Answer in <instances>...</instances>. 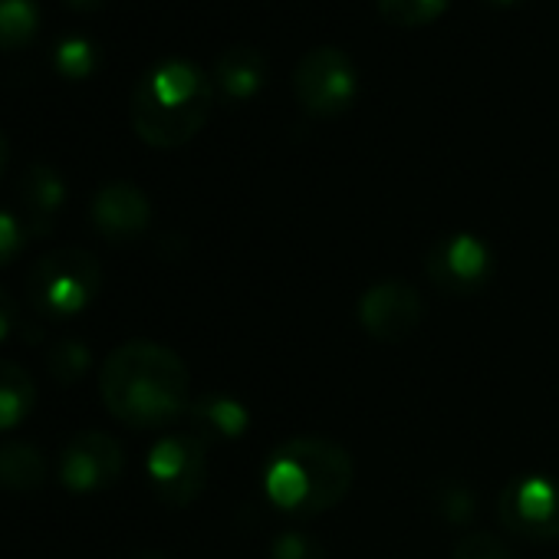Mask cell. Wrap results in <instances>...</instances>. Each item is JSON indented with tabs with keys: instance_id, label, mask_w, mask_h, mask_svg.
Returning <instances> with one entry per match:
<instances>
[{
	"instance_id": "cell-7",
	"label": "cell",
	"mask_w": 559,
	"mask_h": 559,
	"mask_svg": "<svg viewBox=\"0 0 559 559\" xmlns=\"http://www.w3.org/2000/svg\"><path fill=\"white\" fill-rule=\"evenodd\" d=\"M425 273L441 294L474 297L493 276V253L474 234H444L425 253Z\"/></svg>"
},
{
	"instance_id": "cell-9",
	"label": "cell",
	"mask_w": 559,
	"mask_h": 559,
	"mask_svg": "<svg viewBox=\"0 0 559 559\" xmlns=\"http://www.w3.org/2000/svg\"><path fill=\"white\" fill-rule=\"evenodd\" d=\"M126 471L122 444L109 431H80L60 451V484L73 493H96L112 487Z\"/></svg>"
},
{
	"instance_id": "cell-8",
	"label": "cell",
	"mask_w": 559,
	"mask_h": 559,
	"mask_svg": "<svg viewBox=\"0 0 559 559\" xmlns=\"http://www.w3.org/2000/svg\"><path fill=\"white\" fill-rule=\"evenodd\" d=\"M500 523L526 539H559V484L546 474L513 477L497 500Z\"/></svg>"
},
{
	"instance_id": "cell-13",
	"label": "cell",
	"mask_w": 559,
	"mask_h": 559,
	"mask_svg": "<svg viewBox=\"0 0 559 559\" xmlns=\"http://www.w3.org/2000/svg\"><path fill=\"white\" fill-rule=\"evenodd\" d=\"M266 57L250 47V44H230L227 50H221V57L214 60V90L230 99V103H247L253 99L263 86H266Z\"/></svg>"
},
{
	"instance_id": "cell-26",
	"label": "cell",
	"mask_w": 559,
	"mask_h": 559,
	"mask_svg": "<svg viewBox=\"0 0 559 559\" xmlns=\"http://www.w3.org/2000/svg\"><path fill=\"white\" fill-rule=\"evenodd\" d=\"M67 8H73V11H80V14H93V11H99L106 0H63Z\"/></svg>"
},
{
	"instance_id": "cell-6",
	"label": "cell",
	"mask_w": 559,
	"mask_h": 559,
	"mask_svg": "<svg viewBox=\"0 0 559 559\" xmlns=\"http://www.w3.org/2000/svg\"><path fill=\"white\" fill-rule=\"evenodd\" d=\"M145 474L162 503L188 507L207 487V444L191 431L168 435L148 451Z\"/></svg>"
},
{
	"instance_id": "cell-5",
	"label": "cell",
	"mask_w": 559,
	"mask_h": 559,
	"mask_svg": "<svg viewBox=\"0 0 559 559\" xmlns=\"http://www.w3.org/2000/svg\"><path fill=\"white\" fill-rule=\"evenodd\" d=\"M294 96L317 119L343 116L359 96V73L353 57L330 44L307 50L294 70Z\"/></svg>"
},
{
	"instance_id": "cell-19",
	"label": "cell",
	"mask_w": 559,
	"mask_h": 559,
	"mask_svg": "<svg viewBox=\"0 0 559 559\" xmlns=\"http://www.w3.org/2000/svg\"><path fill=\"white\" fill-rule=\"evenodd\" d=\"M99 47L90 40V37H63L57 47H53V67L63 80H90L96 70H99Z\"/></svg>"
},
{
	"instance_id": "cell-1",
	"label": "cell",
	"mask_w": 559,
	"mask_h": 559,
	"mask_svg": "<svg viewBox=\"0 0 559 559\" xmlns=\"http://www.w3.org/2000/svg\"><path fill=\"white\" fill-rule=\"evenodd\" d=\"M99 392L116 421L148 431L165 428L188 412L191 376L175 349L152 340H132L106 356Z\"/></svg>"
},
{
	"instance_id": "cell-25",
	"label": "cell",
	"mask_w": 559,
	"mask_h": 559,
	"mask_svg": "<svg viewBox=\"0 0 559 559\" xmlns=\"http://www.w3.org/2000/svg\"><path fill=\"white\" fill-rule=\"evenodd\" d=\"M14 326H17V307H14L11 294L0 287V343L11 340Z\"/></svg>"
},
{
	"instance_id": "cell-2",
	"label": "cell",
	"mask_w": 559,
	"mask_h": 559,
	"mask_svg": "<svg viewBox=\"0 0 559 559\" xmlns=\"http://www.w3.org/2000/svg\"><path fill=\"white\" fill-rule=\"evenodd\" d=\"M214 80L191 60L171 57L142 73L132 90L129 116L135 135L152 148H181L207 122Z\"/></svg>"
},
{
	"instance_id": "cell-3",
	"label": "cell",
	"mask_w": 559,
	"mask_h": 559,
	"mask_svg": "<svg viewBox=\"0 0 559 559\" xmlns=\"http://www.w3.org/2000/svg\"><path fill=\"white\" fill-rule=\"evenodd\" d=\"M353 487V457L326 438H294L280 444L263 467L266 500L294 516L333 510Z\"/></svg>"
},
{
	"instance_id": "cell-17",
	"label": "cell",
	"mask_w": 559,
	"mask_h": 559,
	"mask_svg": "<svg viewBox=\"0 0 559 559\" xmlns=\"http://www.w3.org/2000/svg\"><path fill=\"white\" fill-rule=\"evenodd\" d=\"M40 0H0V50H24L40 37Z\"/></svg>"
},
{
	"instance_id": "cell-29",
	"label": "cell",
	"mask_w": 559,
	"mask_h": 559,
	"mask_svg": "<svg viewBox=\"0 0 559 559\" xmlns=\"http://www.w3.org/2000/svg\"><path fill=\"white\" fill-rule=\"evenodd\" d=\"M497 4H510V0H497Z\"/></svg>"
},
{
	"instance_id": "cell-20",
	"label": "cell",
	"mask_w": 559,
	"mask_h": 559,
	"mask_svg": "<svg viewBox=\"0 0 559 559\" xmlns=\"http://www.w3.org/2000/svg\"><path fill=\"white\" fill-rule=\"evenodd\" d=\"M93 366V353L83 340H57L50 349H47V369H50V379L60 382V385H73L80 382Z\"/></svg>"
},
{
	"instance_id": "cell-23",
	"label": "cell",
	"mask_w": 559,
	"mask_h": 559,
	"mask_svg": "<svg viewBox=\"0 0 559 559\" xmlns=\"http://www.w3.org/2000/svg\"><path fill=\"white\" fill-rule=\"evenodd\" d=\"M451 559H513V552L493 533H464Z\"/></svg>"
},
{
	"instance_id": "cell-4",
	"label": "cell",
	"mask_w": 559,
	"mask_h": 559,
	"mask_svg": "<svg viewBox=\"0 0 559 559\" xmlns=\"http://www.w3.org/2000/svg\"><path fill=\"white\" fill-rule=\"evenodd\" d=\"M99 287H103V266L96 253H90L86 247L50 250L34 263L27 276L31 307L53 323L73 320L83 310H90V304L99 297Z\"/></svg>"
},
{
	"instance_id": "cell-15",
	"label": "cell",
	"mask_w": 559,
	"mask_h": 559,
	"mask_svg": "<svg viewBox=\"0 0 559 559\" xmlns=\"http://www.w3.org/2000/svg\"><path fill=\"white\" fill-rule=\"evenodd\" d=\"M34 408H37L34 376L17 362L0 359V431L17 428L21 421H27Z\"/></svg>"
},
{
	"instance_id": "cell-22",
	"label": "cell",
	"mask_w": 559,
	"mask_h": 559,
	"mask_svg": "<svg viewBox=\"0 0 559 559\" xmlns=\"http://www.w3.org/2000/svg\"><path fill=\"white\" fill-rule=\"evenodd\" d=\"M270 559H326V549L320 539L300 530H287L270 543Z\"/></svg>"
},
{
	"instance_id": "cell-11",
	"label": "cell",
	"mask_w": 559,
	"mask_h": 559,
	"mask_svg": "<svg viewBox=\"0 0 559 559\" xmlns=\"http://www.w3.org/2000/svg\"><path fill=\"white\" fill-rule=\"evenodd\" d=\"M90 217L109 243H132L152 224V201L132 181H109L93 194Z\"/></svg>"
},
{
	"instance_id": "cell-28",
	"label": "cell",
	"mask_w": 559,
	"mask_h": 559,
	"mask_svg": "<svg viewBox=\"0 0 559 559\" xmlns=\"http://www.w3.org/2000/svg\"><path fill=\"white\" fill-rule=\"evenodd\" d=\"M139 559H168V556H162V552H142Z\"/></svg>"
},
{
	"instance_id": "cell-18",
	"label": "cell",
	"mask_w": 559,
	"mask_h": 559,
	"mask_svg": "<svg viewBox=\"0 0 559 559\" xmlns=\"http://www.w3.org/2000/svg\"><path fill=\"white\" fill-rule=\"evenodd\" d=\"M431 500V510L438 513V520L451 523V526H467L477 513V497L467 484L454 480V477H444L431 487L428 493Z\"/></svg>"
},
{
	"instance_id": "cell-12",
	"label": "cell",
	"mask_w": 559,
	"mask_h": 559,
	"mask_svg": "<svg viewBox=\"0 0 559 559\" xmlns=\"http://www.w3.org/2000/svg\"><path fill=\"white\" fill-rule=\"evenodd\" d=\"M17 204H21V221H24L31 237L50 234L57 227L63 204H67L63 175L47 162L27 165L21 181H17Z\"/></svg>"
},
{
	"instance_id": "cell-10",
	"label": "cell",
	"mask_w": 559,
	"mask_h": 559,
	"mask_svg": "<svg viewBox=\"0 0 559 559\" xmlns=\"http://www.w3.org/2000/svg\"><path fill=\"white\" fill-rule=\"evenodd\" d=\"M421 320L425 300L405 280L376 284L359 300V323L376 343H402L421 326Z\"/></svg>"
},
{
	"instance_id": "cell-24",
	"label": "cell",
	"mask_w": 559,
	"mask_h": 559,
	"mask_svg": "<svg viewBox=\"0 0 559 559\" xmlns=\"http://www.w3.org/2000/svg\"><path fill=\"white\" fill-rule=\"evenodd\" d=\"M27 227L17 214L11 211H0V266H8L11 260L21 257L24 243H27Z\"/></svg>"
},
{
	"instance_id": "cell-14",
	"label": "cell",
	"mask_w": 559,
	"mask_h": 559,
	"mask_svg": "<svg viewBox=\"0 0 559 559\" xmlns=\"http://www.w3.org/2000/svg\"><path fill=\"white\" fill-rule=\"evenodd\" d=\"M185 418H188V431L204 444L237 441L250 425L247 408L230 395H201L188 405Z\"/></svg>"
},
{
	"instance_id": "cell-27",
	"label": "cell",
	"mask_w": 559,
	"mask_h": 559,
	"mask_svg": "<svg viewBox=\"0 0 559 559\" xmlns=\"http://www.w3.org/2000/svg\"><path fill=\"white\" fill-rule=\"evenodd\" d=\"M8 165H11V142L4 132H0V178L8 175Z\"/></svg>"
},
{
	"instance_id": "cell-21",
	"label": "cell",
	"mask_w": 559,
	"mask_h": 559,
	"mask_svg": "<svg viewBox=\"0 0 559 559\" xmlns=\"http://www.w3.org/2000/svg\"><path fill=\"white\" fill-rule=\"evenodd\" d=\"M448 4H451V0H376L379 14L389 24H399V27L431 24L448 11Z\"/></svg>"
},
{
	"instance_id": "cell-16",
	"label": "cell",
	"mask_w": 559,
	"mask_h": 559,
	"mask_svg": "<svg viewBox=\"0 0 559 559\" xmlns=\"http://www.w3.org/2000/svg\"><path fill=\"white\" fill-rule=\"evenodd\" d=\"M47 480V457L27 441L0 448V487L14 493H31Z\"/></svg>"
}]
</instances>
